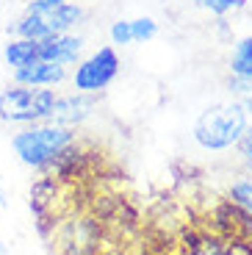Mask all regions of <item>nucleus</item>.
<instances>
[{
	"instance_id": "nucleus-1",
	"label": "nucleus",
	"mask_w": 252,
	"mask_h": 255,
	"mask_svg": "<svg viewBox=\"0 0 252 255\" xmlns=\"http://www.w3.org/2000/svg\"><path fill=\"white\" fill-rule=\"evenodd\" d=\"M75 128H64L56 122H33L25 125L19 133H14L11 147L17 158L33 169H47L67 147L75 144Z\"/></svg>"
},
{
	"instance_id": "nucleus-2",
	"label": "nucleus",
	"mask_w": 252,
	"mask_h": 255,
	"mask_svg": "<svg viewBox=\"0 0 252 255\" xmlns=\"http://www.w3.org/2000/svg\"><path fill=\"white\" fill-rule=\"evenodd\" d=\"M86 19V11L78 3H58V6H42V3H33L28 0L25 11L19 14L8 25L11 36H22V39H33V42H42L47 36H56V33H70Z\"/></svg>"
},
{
	"instance_id": "nucleus-3",
	"label": "nucleus",
	"mask_w": 252,
	"mask_h": 255,
	"mask_svg": "<svg viewBox=\"0 0 252 255\" xmlns=\"http://www.w3.org/2000/svg\"><path fill=\"white\" fill-rule=\"evenodd\" d=\"M250 125V117L241 109V103H216L205 109L194 122V141L208 150V153H222L239 144L241 133Z\"/></svg>"
},
{
	"instance_id": "nucleus-4",
	"label": "nucleus",
	"mask_w": 252,
	"mask_h": 255,
	"mask_svg": "<svg viewBox=\"0 0 252 255\" xmlns=\"http://www.w3.org/2000/svg\"><path fill=\"white\" fill-rule=\"evenodd\" d=\"M56 103L53 89H33V86H8L0 92V122L8 125H33L47 122Z\"/></svg>"
},
{
	"instance_id": "nucleus-5",
	"label": "nucleus",
	"mask_w": 252,
	"mask_h": 255,
	"mask_svg": "<svg viewBox=\"0 0 252 255\" xmlns=\"http://www.w3.org/2000/svg\"><path fill=\"white\" fill-rule=\"evenodd\" d=\"M120 75V56L114 47H100L92 56L81 58L72 72V86L75 92H86V95H97Z\"/></svg>"
},
{
	"instance_id": "nucleus-6",
	"label": "nucleus",
	"mask_w": 252,
	"mask_h": 255,
	"mask_svg": "<svg viewBox=\"0 0 252 255\" xmlns=\"http://www.w3.org/2000/svg\"><path fill=\"white\" fill-rule=\"evenodd\" d=\"M97 109V97L86 95V92H72V95H56L50 111V122L64 128H78L95 114Z\"/></svg>"
},
{
	"instance_id": "nucleus-7",
	"label": "nucleus",
	"mask_w": 252,
	"mask_h": 255,
	"mask_svg": "<svg viewBox=\"0 0 252 255\" xmlns=\"http://www.w3.org/2000/svg\"><path fill=\"white\" fill-rule=\"evenodd\" d=\"M83 36L78 33H56V36H47L39 42V58L42 61L58 64V67H75L83 56Z\"/></svg>"
},
{
	"instance_id": "nucleus-8",
	"label": "nucleus",
	"mask_w": 252,
	"mask_h": 255,
	"mask_svg": "<svg viewBox=\"0 0 252 255\" xmlns=\"http://www.w3.org/2000/svg\"><path fill=\"white\" fill-rule=\"evenodd\" d=\"M64 78H67V67L42 61V58H36L28 67L14 70V83H19V86H33V89H53V86L64 83Z\"/></svg>"
},
{
	"instance_id": "nucleus-9",
	"label": "nucleus",
	"mask_w": 252,
	"mask_h": 255,
	"mask_svg": "<svg viewBox=\"0 0 252 255\" xmlns=\"http://www.w3.org/2000/svg\"><path fill=\"white\" fill-rule=\"evenodd\" d=\"M3 58L11 70H19V67H28L39 58V42L33 39H22V36H11L3 47Z\"/></svg>"
},
{
	"instance_id": "nucleus-10",
	"label": "nucleus",
	"mask_w": 252,
	"mask_h": 255,
	"mask_svg": "<svg viewBox=\"0 0 252 255\" xmlns=\"http://www.w3.org/2000/svg\"><path fill=\"white\" fill-rule=\"evenodd\" d=\"M230 75L252 78V36H241L230 53Z\"/></svg>"
},
{
	"instance_id": "nucleus-11",
	"label": "nucleus",
	"mask_w": 252,
	"mask_h": 255,
	"mask_svg": "<svg viewBox=\"0 0 252 255\" xmlns=\"http://www.w3.org/2000/svg\"><path fill=\"white\" fill-rule=\"evenodd\" d=\"M230 200L233 205L252 222V178H241L230 186Z\"/></svg>"
},
{
	"instance_id": "nucleus-12",
	"label": "nucleus",
	"mask_w": 252,
	"mask_h": 255,
	"mask_svg": "<svg viewBox=\"0 0 252 255\" xmlns=\"http://www.w3.org/2000/svg\"><path fill=\"white\" fill-rule=\"evenodd\" d=\"M247 6V0H202L200 8L211 11L214 17H227V14H236Z\"/></svg>"
},
{
	"instance_id": "nucleus-13",
	"label": "nucleus",
	"mask_w": 252,
	"mask_h": 255,
	"mask_svg": "<svg viewBox=\"0 0 252 255\" xmlns=\"http://www.w3.org/2000/svg\"><path fill=\"white\" fill-rule=\"evenodd\" d=\"M130 33H133V42H150L158 33V22L152 17H136L130 19Z\"/></svg>"
},
{
	"instance_id": "nucleus-14",
	"label": "nucleus",
	"mask_w": 252,
	"mask_h": 255,
	"mask_svg": "<svg viewBox=\"0 0 252 255\" xmlns=\"http://www.w3.org/2000/svg\"><path fill=\"white\" fill-rule=\"evenodd\" d=\"M111 45H133V33H130V19H117L111 25Z\"/></svg>"
},
{
	"instance_id": "nucleus-15",
	"label": "nucleus",
	"mask_w": 252,
	"mask_h": 255,
	"mask_svg": "<svg viewBox=\"0 0 252 255\" xmlns=\"http://www.w3.org/2000/svg\"><path fill=\"white\" fill-rule=\"evenodd\" d=\"M227 89H230V95H236V100H241V97H250V95H252V78L230 75V78H227Z\"/></svg>"
},
{
	"instance_id": "nucleus-16",
	"label": "nucleus",
	"mask_w": 252,
	"mask_h": 255,
	"mask_svg": "<svg viewBox=\"0 0 252 255\" xmlns=\"http://www.w3.org/2000/svg\"><path fill=\"white\" fill-rule=\"evenodd\" d=\"M239 155H241V161L247 164V169L252 172V122L247 125V130L241 133V139H239Z\"/></svg>"
},
{
	"instance_id": "nucleus-17",
	"label": "nucleus",
	"mask_w": 252,
	"mask_h": 255,
	"mask_svg": "<svg viewBox=\"0 0 252 255\" xmlns=\"http://www.w3.org/2000/svg\"><path fill=\"white\" fill-rule=\"evenodd\" d=\"M239 103H241V109L247 111V117H252V95H250V97H241Z\"/></svg>"
},
{
	"instance_id": "nucleus-18",
	"label": "nucleus",
	"mask_w": 252,
	"mask_h": 255,
	"mask_svg": "<svg viewBox=\"0 0 252 255\" xmlns=\"http://www.w3.org/2000/svg\"><path fill=\"white\" fill-rule=\"evenodd\" d=\"M33 3H42V6H58V3H70V0H33Z\"/></svg>"
},
{
	"instance_id": "nucleus-19",
	"label": "nucleus",
	"mask_w": 252,
	"mask_h": 255,
	"mask_svg": "<svg viewBox=\"0 0 252 255\" xmlns=\"http://www.w3.org/2000/svg\"><path fill=\"white\" fill-rule=\"evenodd\" d=\"M191 3H197V6H200V3H202V0H191Z\"/></svg>"
}]
</instances>
